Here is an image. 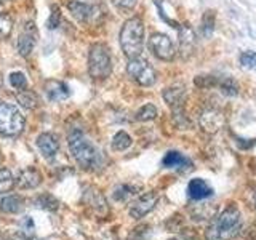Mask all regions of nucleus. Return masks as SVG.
<instances>
[{
    "mask_svg": "<svg viewBox=\"0 0 256 240\" xmlns=\"http://www.w3.org/2000/svg\"><path fill=\"white\" fill-rule=\"evenodd\" d=\"M14 184H16V180L13 173L8 170V168H0V194L12 190L14 188Z\"/></svg>",
    "mask_w": 256,
    "mask_h": 240,
    "instance_id": "25",
    "label": "nucleus"
},
{
    "mask_svg": "<svg viewBox=\"0 0 256 240\" xmlns=\"http://www.w3.org/2000/svg\"><path fill=\"white\" fill-rule=\"evenodd\" d=\"M13 30V20L8 13H0V40L8 38Z\"/></svg>",
    "mask_w": 256,
    "mask_h": 240,
    "instance_id": "28",
    "label": "nucleus"
},
{
    "mask_svg": "<svg viewBox=\"0 0 256 240\" xmlns=\"http://www.w3.org/2000/svg\"><path fill=\"white\" fill-rule=\"evenodd\" d=\"M34 205L37 208H42V210H48V212L58 210V200H56L50 194H40V196H37L36 200H34Z\"/></svg>",
    "mask_w": 256,
    "mask_h": 240,
    "instance_id": "22",
    "label": "nucleus"
},
{
    "mask_svg": "<svg viewBox=\"0 0 256 240\" xmlns=\"http://www.w3.org/2000/svg\"><path fill=\"white\" fill-rule=\"evenodd\" d=\"M16 101L20 102V106H22L24 109H36L38 106V96L36 92L32 90H28V88H24V90H20L16 93Z\"/></svg>",
    "mask_w": 256,
    "mask_h": 240,
    "instance_id": "20",
    "label": "nucleus"
},
{
    "mask_svg": "<svg viewBox=\"0 0 256 240\" xmlns=\"http://www.w3.org/2000/svg\"><path fill=\"white\" fill-rule=\"evenodd\" d=\"M240 228H242V214L236 206H228L208 226L205 237L206 240H230L238 234Z\"/></svg>",
    "mask_w": 256,
    "mask_h": 240,
    "instance_id": "2",
    "label": "nucleus"
},
{
    "mask_svg": "<svg viewBox=\"0 0 256 240\" xmlns=\"http://www.w3.org/2000/svg\"><path fill=\"white\" fill-rule=\"evenodd\" d=\"M218 88L221 90V93L226 94V96H237L238 90H240L238 84L236 82V78H232V77H226V78L220 80Z\"/></svg>",
    "mask_w": 256,
    "mask_h": 240,
    "instance_id": "26",
    "label": "nucleus"
},
{
    "mask_svg": "<svg viewBox=\"0 0 256 240\" xmlns=\"http://www.w3.org/2000/svg\"><path fill=\"white\" fill-rule=\"evenodd\" d=\"M214 194L213 188L202 178H194L188 184V196L192 200H204Z\"/></svg>",
    "mask_w": 256,
    "mask_h": 240,
    "instance_id": "14",
    "label": "nucleus"
},
{
    "mask_svg": "<svg viewBox=\"0 0 256 240\" xmlns=\"http://www.w3.org/2000/svg\"><path fill=\"white\" fill-rule=\"evenodd\" d=\"M68 142L72 157L82 168H85V170H94V168L101 165L100 150L90 142V140L84 134L82 130H78V128L70 130L68 136Z\"/></svg>",
    "mask_w": 256,
    "mask_h": 240,
    "instance_id": "1",
    "label": "nucleus"
},
{
    "mask_svg": "<svg viewBox=\"0 0 256 240\" xmlns=\"http://www.w3.org/2000/svg\"><path fill=\"white\" fill-rule=\"evenodd\" d=\"M148 45H149V50L152 52V54H154L157 60H160V61H173L174 60L176 50H174L172 38L168 36L156 32V34H152L149 37Z\"/></svg>",
    "mask_w": 256,
    "mask_h": 240,
    "instance_id": "8",
    "label": "nucleus"
},
{
    "mask_svg": "<svg viewBox=\"0 0 256 240\" xmlns=\"http://www.w3.org/2000/svg\"><path fill=\"white\" fill-rule=\"evenodd\" d=\"M85 200H86V204L88 205H92L94 206V210L96 212H100V210H108V204H106V200H104V197L100 194V192H96V190H88L86 194H85Z\"/></svg>",
    "mask_w": 256,
    "mask_h": 240,
    "instance_id": "24",
    "label": "nucleus"
},
{
    "mask_svg": "<svg viewBox=\"0 0 256 240\" xmlns=\"http://www.w3.org/2000/svg\"><path fill=\"white\" fill-rule=\"evenodd\" d=\"M8 80H10V85L14 88V90H24V88L28 86V77L24 72L21 70H16V72H12L10 77H8Z\"/></svg>",
    "mask_w": 256,
    "mask_h": 240,
    "instance_id": "29",
    "label": "nucleus"
},
{
    "mask_svg": "<svg viewBox=\"0 0 256 240\" xmlns=\"http://www.w3.org/2000/svg\"><path fill=\"white\" fill-rule=\"evenodd\" d=\"M162 165L165 168H188L190 165V160L178 150H170L165 154Z\"/></svg>",
    "mask_w": 256,
    "mask_h": 240,
    "instance_id": "18",
    "label": "nucleus"
},
{
    "mask_svg": "<svg viewBox=\"0 0 256 240\" xmlns=\"http://www.w3.org/2000/svg\"><path fill=\"white\" fill-rule=\"evenodd\" d=\"M218 84H220V78L214 76H197L194 78V85L198 88H213V86H218Z\"/></svg>",
    "mask_w": 256,
    "mask_h": 240,
    "instance_id": "31",
    "label": "nucleus"
},
{
    "mask_svg": "<svg viewBox=\"0 0 256 240\" xmlns=\"http://www.w3.org/2000/svg\"><path fill=\"white\" fill-rule=\"evenodd\" d=\"M42 182V174L37 170V168H24L20 172L18 178H16V186L21 189H36L40 186Z\"/></svg>",
    "mask_w": 256,
    "mask_h": 240,
    "instance_id": "15",
    "label": "nucleus"
},
{
    "mask_svg": "<svg viewBox=\"0 0 256 240\" xmlns=\"http://www.w3.org/2000/svg\"><path fill=\"white\" fill-rule=\"evenodd\" d=\"M68 10L82 24H96L102 18V10L98 5L80 2V0H70V2H68Z\"/></svg>",
    "mask_w": 256,
    "mask_h": 240,
    "instance_id": "7",
    "label": "nucleus"
},
{
    "mask_svg": "<svg viewBox=\"0 0 256 240\" xmlns=\"http://www.w3.org/2000/svg\"><path fill=\"white\" fill-rule=\"evenodd\" d=\"M37 148L45 158H53L60 150L58 136L53 133H42L37 136Z\"/></svg>",
    "mask_w": 256,
    "mask_h": 240,
    "instance_id": "12",
    "label": "nucleus"
},
{
    "mask_svg": "<svg viewBox=\"0 0 256 240\" xmlns=\"http://www.w3.org/2000/svg\"><path fill=\"white\" fill-rule=\"evenodd\" d=\"M132 142H133L132 136L126 132H118L114 134V138H112V149L114 150H126L132 146Z\"/></svg>",
    "mask_w": 256,
    "mask_h": 240,
    "instance_id": "23",
    "label": "nucleus"
},
{
    "mask_svg": "<svg viewBox=\"0 0 256 240\" xmlns=\"http://www.w3.org/2000/svg\"><path fill=\"white\" fill-rule=\"evenodd\" d=\"M110 2L120 10H133L136 4H138V0H110Z\"/></svg>",
    "mask_w": 256,
    "mask_h": 240,
    "instance_id": "34",
    "label": "nucleus"
},
{
    "mask_svg": "<svg viewBox=\"0 0 256 240\" xmlns=\"http://www.w3.org/2000/svg\"><path fill=\"white\" fill-rule=\"evenodd\" d=\"M20 230L22 232L24 236L28 238L32 237L36 234V224H34V220L30 218V216H24V218L20 221Z\"/></svg>",
    "mask_w": 256,
    "mask_h": 240,
    "instance_id": "32",
    "label": "nucleus"
},
{
    "mask_svg": "<svg viewBox=\"0 0 256 240\" xmlns=\"http://www.w3.org/2000/svg\"><path fill=\"white\" fill-rule=\"evenodd\" d=\"M88 74L93 80H106L112 74V56L106 44H93L90 46Z\"/></svg>",
    "mask_w": 256,
    "mask_h": 240,
    "instance_id": "4",
    "label": "nucleus"
},
{
    "mask_svg": "<svg viewBox=\"0 0 256 240\" xmlns=\"http://www.w3.org/2000/svg\"><path fill=\"white\" fill-rule=\"evenodd\" d=\"M45 94L52 102H61L69 98V86L61 80H48L45 84Z\"/></svg>",
    "mask_w": 256,
    "mask_h": 240,
    "instance_id": "16",
    "label": "nucleus"
},
{
    "mask_svg": "<svg viewBox=\"0 0 256 240\" xmlns=\"http://www.w3.org/2000/svg\"><path fill=\"white\" fill-rule=\"evenodd\" d=\"M24 208V202L20 196H5L0 198V210L5 213H20Z\"/></svg>",
    "mask_w": 256,
    "mask_h": 240,
    "instance_id": "19",
    "label": "nucleus"
},
{
    "mask_svg": "<svg viewBox=\"0 0 256 240\" xmlns=\"http://www.w3.org/2000/svg\"><path fill=\"white\" fill-rule=\"evenodd\" d=\"M178 32H180V53L182 58H188V56L192 54V52H194V48H196V42H197L196 32L189 24L180 26Z\"/></svg>",
    "mask_w": 256,
    "mask_h": 240,
    "instance_id": "13",
    "label": "nucleus"
},
{
    "mask_svg": "<svg viewBox=\"0 0 256 240\" xmlns=\"http://www.w3.org/2000/svg\"><path fill=\"white\" fill-rule=\"evenodd\" d=\"M126 74L141 86H152L157 82V72L142 58H133L126 64Z\"/></svg>",
    "mask_w": 256,
    "mask_h": 240,
    "instance_id": "6",
    "label": "nucleus"
},
{
    "mask_svg": "<svg viewBox=\"0 0 256 240\" xmlns=\"http://www.w3.org/2000/svg\"><path fill=\"white\" fill-rule=\"evenodd\" d=\"M120 46L128 60L141 56L144 46V22L138 16L124 22L120 30Z\"/></svg>",
    "mask_w": 256,
    "mask_h": 240,
    "instance_id": "3",
    "label": "nucleus"
},
{
    "mask_svg": "<svg viewBox=\"0 0 256 240\" xmlns=\"http://www.w3.org/2000/svg\"><path fill=\"white\" fill-rule=\"evenodd\" d=\"M158 116V110L154 104H144V106L136 112V120L138 122H149V120H154Z\"/></svg>",
    "mask_w": 256,
    "mask_h": 240,
    "instance_id": "27",
    "label": "nucleus"
},
{
    "mask_svg": "<svg viewBox=\"0 0 256 240\" xmlns=\"http://www.w3.org/2000/svg\"><path fill=\"white\" fill-rule=\"evenodd\" d=\"M254 206H256V192H254Z\"/></svg>",
    "mask_w": 256,
    "mask_h": 240,
    "instance_id": "36",
    "label": "nucleus"
},
{
    "mask_svg": "<svg viewBox=\"0 0 256 240\" xmlns=\"http://www.w3.org/2000/svg\"><path fill=\"white\" fill-rule=\"evenodd\" d=\"M136 190L138 189L132 186V184H120V186H117L114 192H112V197H114V200H117V202H126L128 198L136 196Z\"/></svg>",
    "mask_w": 256,
    "mask_h": 240,
    "instance_id": "21",
    "label": "nucleus"
},
{
    "mask_svg": "<svg viewBox=\"0 0 256 240\" xmlns=\"http://www.w3.org/2000/svg\"><path fill=\"white\" fill-rule=\"evenodd\" d=\"M214 30V12L206 10L202 16V32L205 37H210Z\"/></svg>",
    "mask_w": 256,
    "mask_h": 240,
    "instance_id": "30",
    "label": "nucleus"
},
{
    "mask_svg": "<svg viewBox=\"0 0 256 240\" xmlns=\"http://www.w3.org/2000/svg\"><path fill=\"white\" fill-rule=\"evenodd\" d=\"M24 124L26 118L14 104L0 102V133L13 138L24 130Z\"/></svg>",
    "mask_w": 256,
    "mask_h": 240,
    "instance_id": "5",
    "label": "nucleus"
},
{
    "mask_svg": "<svg viewBox=\"0 0 256 240\" xmlns=\"http://www.w3.org/2000/svg\"><path fill=\"white\" fill-rule=\"evenodd\" d=\"M158 202V196L156 192H144L138 198L134 200L130 206V216L134 220L144 218L149 212H152L156 208Z\"/></svg>",
    "mask_w": 256,
    "mask_h": 240,
    "instance_id": "10",
    "label": "nucleus"
},
{
    "mask_svg": "<svg viewBox=\"0 0 256 240\" xmlns=\"http://www.w3.org/2000/svg\"><path fill=\"white\" fill-rule=\"evenodd\" d=\"M226 124V117L220 109H206L200 116V126L206 133H216Z\"/></svg>",
    "mask_w": 256,
    "mask_h": 240,
    "instance_id": "11",
    "label": "nucleus"
},
{
    "mask_svg": "<svg viewBox=\"0 0 256 240\" xmlns=\"http://www.w3.org/2000/svg\"><path fill=\"white\" fill-rule=\"evenodd\" d=\"M164 100L165 102L170 106L173 110L174 109H181L184 108V101H186V90H184V86H170V88H165L164 93Z\"/></svg>",
    "mask_w": 256,
    "mask_h": 240,
    "instance_id": "17",
    "label": "nucleus"
},
{
    "mask_svg": "<svg viewBox=\"0 0 256 240\" xmlns=\"http://www.w3.org/2000/svg\"><path fill=\"white\" fill-rule=\"evenodd\" d=\"M37 44V29L34 22H26L24 24L22 30L18 36V42H16V48H18V53L22 58H28V56L34 52Z\"/></svg>",
    "mask_w": 256,
    "mask_h": 240,
    "instance_id": "9",
    "label": "nucleus"
},
{
    "mask_svg": "<svg viewBox=\"0 0 256 240\" xmlns=\"http://www.w3.org/2000/svg\"><path fill=\"white\" fill-rule=\"evenodd\" d=\"M240 64H242L245 69H256V53L244 52L240 54Z\"/></svg>",
    "mask_w": 256,
    "mask_h": 240,
    "instance_id": "33",
    "label": "nucleus"
},
{
    "mask_svg": "<svg viewBox=\"0 0 256 240\" xmlns=\"http://www.w3.org/2000/svg\"><path fill=\"white\" fill-rule=\"evenodd\" d=\"M246 140H237V146L238 148H244V149H246V148H252L253 146V140H248V142H245Z\"/></svg>",
    "mask_w": 256,
    "mask_h": 240,
    "instance_id": "35",
    "label": "nucleus"
}]
</instances>
